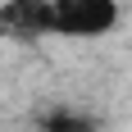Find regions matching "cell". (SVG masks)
I'll return each mask as SVG.
<instances>
[{
	"label": "cell",
	"mask_w": 132,
	"mask_h": 132,
	"mask_svg": "<svg viewBox=\"0 0 132 132\" xmlns=\"http://www.w3.org/2000/svg\"><path fill=\"white\" fill-rule=\"evenodd\" d=\"M50 14L59 37H105L119 27L114 0H50Z\"/></svg>",
	"instance_id": "6da1fadb"
},
{
	"label": "cell",
	"mask_w": 132,
	"mask_h": 132,
	"mask_svg": "<svg viewBox=\"0 0 132 132\" xmlns=\"http://www.w3.org/2000/svg\"><path fill=\"white\" fill-rule=\"evenodd\" d=\"M55 32L50 0H5L0 5V37L9 41H41Z\"/></svg>",
	"instance_id": "7a4b0ae2"
},
{
	"label": "cell",
	"mask_w": 132,
	"mask_h": 132,
	"mask_svg": "<svg viewBox=\"0 0 132 132\" xmlns=\"http://www.w3.org/2000/svg\"><path fill=\"white\" fill-rule=\"evenodd\" d=\"M41 132H96V123L87 114H50L41 123Z\"/></svg>",
	"instance_id": "3957f363"
}]
</instances>
